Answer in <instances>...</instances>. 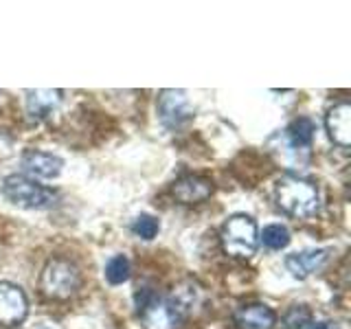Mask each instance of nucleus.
Masks as SVG:
<instances>
[{
  "label": "nucleus",
  "instance_id": "1",
  "mask_svg": "<svg viewBox=\"0 0 351 329\" xmlns=\"http://www.w3.org/2000/svg\"><path fill=\"white\" fill-rule=\"evenodd\" d=\"M195 285L182 283L169 296H160L152 288H141L134 294L136 312L145 329H178L195 303Z\"/></svg>",
  "mask_w": 351,
  "mask_h": 329
},
{
  "label": "nucleus",
  "instance_id": "2",
  "mask_svg": "<svg viewBox=\"0 0 351 329\" xmlns=\"http://www.w3.org/2000/svg\"><path fill=\"white\" fill-rule=\"evenodd\" d=\"M277 204L292 217H312L318 211V186L299 175H283L277 182Z\"/></svg>",
  "mask_w": 351,
  "mask_h": 329
},
{
  "label": "nucleus",
  "instance_id": "3",
  "mask_svg": "<svg viewBox=\"0 0 351 329\" xmlns=\"http://www.w3.org/2000/svg\"><path fill=\"white\" fill-rule=\"evenodd\" d=\"M222 246L226 250V255L248 259L257 252L259 246V233L257 224L250 215H233L226 219V224L222 226Z\"/></svg>",
  "mask_w": 351,
  "mask_h": 329
},
{
  "label": "nucleus",
  "instance_id": "4",
  "mask_svg": "<svg viewBox=\"0 0 351 329\" xmlns=\"http://www.w3.org/2000/svg\"><path fill=\"white\" fill-rule=\"evenodd\" d=\"M3 193L9 202L22 208H51L55 200H58V193L53 189L18 173L7 175L3 182Z\"/></svg>",
  "mask_w": 351,
  "mask_h": 329
},
{
  "label": "nucleus",
  "instance_id": "5",
  "mask_svg": "<svg viewBox=\"0 0 351 329\" xmlns=\"http://www.w3.org/2000/svg\"><path fill=\"white\" fill-rule=\"evenodd\" d=\"M80 270H77L75 263L66 261V259H51L42 270L40 277V288L44 292V296L49 299H71V296L80 290Z\"/></svg>",
  "mask_w": 351,
  "mask_h": 329
},
{
  "label": "nucleus",
  "instance_id": "6",
  "mask_svg": "<svg viewBox=\"0 0 351 329\" xmlns=\"http://www.w3.org/2000/svg\"><path fill=\"white\" fill-rule=\"evenodd\" d=\"M29 301L22 288L14 283L0 281V325L16 327L27 318Z\"/></svg>",
  "mask_w": 351,
  "mask_h": 329
},
{
  "label": "nucleus",
  "instance_id": "7",
  "mask_svg": "<svg viewBox=\"0 0 351 329\" xmlns=\"http://www.w3.org/2000/svg\"><path fill=\"white\" fill-rule=\"evenodd\" d=\"M160 121L167 127H178L193 117V108L184 90H165L158 99Z\"/></svg>",
  "mask_w": 351,
  "mask_h": 329
},
{
  "label": "nucleus",
  "instance_id": "8",
  "mask_svg": "<svg viewBox=\"0 0 351 329\" xmlns=\"http://www.w3.org/2000/svg\"><path fill=\"white\" fill-rule=\"evenodd\" d=\"M22 169L27 173L36 175V178H58L62 167H64V160L60 156H55V154H49V151H36V149H29L22 154Z\"/></svg>",
  "mask_w": 351,
  "mask_h": 329
},
{
  "label": "nucleus",
  "instance_id": "9",
  "mask_svg": "<svg viewBox=\"0 0 351 329\" xmlns=\"http://www.w3.org/2000/svg\"><path fill=\"white\" fill-rule=\"evenodd\" d=\"M329 259V250L318 248V250H303V252H292L285 257V268L296 279L310 277L312 272L321 270Z\"/></svg>",
  "mask_w": 351,
  "mask_h": 329
},
{
  "label": "nucleus",
  "instance_id": "10",
  "mask_svg": "<svg viewBox=\"0 0 351 329\" xmlns=\"http://www.w3.org/2000/svg\"><path fill=\"white\" fill-rule=\"evenodd\" d=\"M325 125L329 132V138H332L336 145H340V147L351 145V106L347 101L338 103L329 110Z\"/></svg>",
  "mask_w": 351,
  "mask_h": 329
},
{
  "label": "nucleus",
  "instance_id": "11",
  "mask_svg": "<svg viewBox=\"0 0 351 329\" xmlns=\"http://www.w3.org/2000/svg\"><path fill=\"white\" fill-rule=\"evenodd\" d=\"M235 323L239 329H272L277 323V314L263 303H250L241 305L235 312Z\"/></svg>",
  "mask_w": 351,
  "mask_h": 329
},
{
  "label": "nucleus",
  "instance_id": "12",
  "mask_svg": "<svg viewBox=\"0 0 351 329\" xmlns=\"http://www.w3.org/2000/svg\"><path fill=\"white\" fill-rule=\"evenodd\" d=\"M213 193V182L202 178V175H186L173 184V195L178 197L182 204H195L206 200Z\"/></svg>",
  "mask_w": 351,
  "mask_h": 329
},
{
  "label": "nucleus",
  "instance_id": "13",
  "mask_svg": "<svg viewBox=\"0 0 351 329\" xmlns=\"http://www.w3.org/2000/svg\"><path fill=\"white\" fill-rule=\"evenodd\" d=\"M62 103V90H29L27 112L33 119H47Z\"/></svg>",
  "mask_w": 351,
  "mask_h": 329
},
{
  "label": "nucleus",
  "instance_id": "14",
  "mask_svg": "<svg viewBox=\"0 0 351 329\" xmlns=\"http://www.w3.org/2000/svg\"><path fill=\"white\" fill-rule=\"evenodd\" d=\"M314 134H316V125L312 119L307 117H301V119H294L290 127L285 130V136H288L290 145L294 149H307L312 145L314 141Z\"/></svg>",
  "mask_w": 351,
  "mask_h": 329
},
{
  "label": "nucleus",
  "instance_id": "15",
  "mask_svg": "<svg viewBox=\"0 0 351 329\" xmlns=\"http://www.w3.org/2000/svg\"><path fill=\"white\" fill-rule=\"evenodd\" d=\"M261 241H263V246L270 248V250H281L290 244V230L283 224H270V226L263 228Z\"/></svg>",
  "mask_w": 351,
  "mask_h": 329
},
{
  "label": "nucleus",
  "instance_id": "16",
  "mask_svg": "<svg viewBox=\"0 0 351 329\" xmlns=\"http://www.w3.org/2000/svg\"><path fill=\"white\" fill-rule=\"evenodd\" d=\"M106 279L112 285H121L130 279V259L125 255H117L108 261L106 266Z\"/></svg>",
  "mask_w": 351,
  "mask_h": 329
},
{
  "label": "nucleus",
  "instance_id": "17",
  "mask_svg": "<svg viewBox=\"0 0 351 329\" xmlns=\"http://www.w3.org/2000/svg\"><path fill=\"white\" fill-rule=\"evenodd\" d=\"M158 219L154 215H138L132 224V230L141 237V239H154L158 235Z\"/></svg>",
  "mask_w": 351,
  "mask_h": 329
},
{
  "label": "nucleus",
  "instance_id": "18",
  "mask_svg": "<svg viewBox=\"0 0 351 329\" xmlns=\"http://www.w3.org/2000/svg\"><path fill=\"white\" fill-rule=\"evenodd\" d=\"M310 321H312V312L307 310L305 305L290 307L288 314H285V318H283V323L288 329H301L305 325H310Z\"/></svg>",
  "mask_w": 351,
  "mask_h": 329
},
{
  "label": "nucleus",
  "instance_id": "19",
  "mask_svg": "<svg viewBox=\"0 0 351 329\" xmlns=\"http://www.w3.org/2000/svg\"><path fill=\"white\" fill-rule=\"evenodd\" d=\"M307 329H338L334 323H327V321H323V323H310V327Z\"/></svg>",
  "mask_w": 351,
  "mask_h": 329
}]
</instances>
